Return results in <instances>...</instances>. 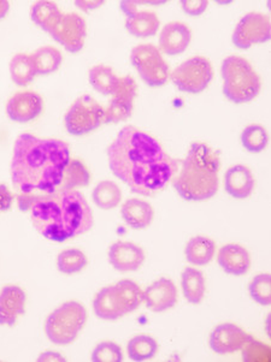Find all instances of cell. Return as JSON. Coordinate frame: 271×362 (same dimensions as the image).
Masks as SVG:
<instances>
[{
    "label": "cell",
    "instance_id": "obj_40",
    "mask_svg": "<svg viewBox=\"0 0 271 362\" xmlns=\"http://www.w3.org/2000/svg\"><path fill=\"white\" fill-rule=\"evenodd\" d=\"M13 194L8 189V185H0V212H8L13 207Z\"/></svg>",
    "mask_w": 271,
    "mask_h": 362
},
{
    "label": "cell",
    "instance_id": "obj_14",
    "mask_svg": "<svg viewBox=\"0 0 271 362\" xmlns=\"http://www.w3.org/2000/svg\"><path fill=\"white\" fill-rule=\"evenodd\" d=\"M250 338L251 336L240 326L224 322L211 332L209 344L216 354L229 355L243 349Z\"/></svg>",
    "mask_w": 271,
    "mask_h": 362
},
{
    "label": "cell",
    "instance_id": "obj_4",
    "mask_svg": "<svg viewBox=\"0 0 271 362\" xmlns=\"http://www.w3.org/2000/svg\"><path fill=\"white\" fill-rule=\"evenodd\" d=\"M221 158L217 151L202 142H193L181 169L173 177L178 195L186 202H207L219 188Z\"/></svg>",
    "mask_w": 271,
    "mask_h": 362
},
{
    "label": "cell",
    "instance_id": "obj_1",
    "mask_svg": "<svg viewBox=\"0 0 271 362\" xmlns=\"http://www.w3.org/2000/svg\"><path fill=\"white\" fill-rule=\"evenodd\" d=\"M110 169L133 193L154 197L178 173V163L156 137L127 125L108 148Z\"/></svg>",
    "mask_w": 271,
    "mask_h": 362
},
{
    "label": "cell",
    "instance_id": "obj_2",
    "mask_svg": "<svg viewBox=\"0 0 271 362\" xmlns=\"http://www.w3.org/2000/svg\"><path fill=\"white\" fill-rule=\"evenodd\" d=\"M70 159V147L58 139L22 134L13 145L10 166L17 194L45 195L59 189Z\"/></svg>",
    "mask_w": 271,
    "mask_h": 362
},
{
    "label": "cell",
    "instance_id": "obj_36",
    "mask_svg": "<svg viewBox=\"0 0 271 362\" xmlns=\"http://www.w3.org/2000/svg\"><path fill=\"white\" fill-rule=\"evenodd\" d=\"M248 294L253 301L262 306H270L271 276L269 274H257L248 286Z\"/></svg>",
    "mask_w": 271,
    "mask_h": 362
},
{
    "label": "cell",
    "instance_id": "obj_8",
    "mask_svg": "<svg viewBox=\"0 0 271 362\" xmlns=\"http://www.w3.org/2000/svg\"><path fill=\"white\" fill-rule=\"evenodd\" d=\"M65 129L73 136H83L105 124V109L89 95L74 101L64 117Z\"/></svg>",
    "mask_w": 271,
    "mask_h": 362
},
{
    "label": "cell",
    "instance_id": "obj_21",
    "mask_svg": "<svg viewBox=\"0 0 271 362\" xmlns=\"http://www.w3.org/2000/svg\"><path fill=\"white\" fill-rule=\"evenodd\" d=\"M93 310L98 318L103 320H117L126 315L116 286H109L98 291L94 296Z\"/></svg>",
    "mask_w": 271,
    "mask_h": 362
},
{
    "label": "cell",
    "instance_id": "obj_42",
    "mask_svg": "<svg viewBox=\"0 0 271 362\" xmlns=\"http://www.w3.org/2000/svg\"><path fill=\"white\" fill-rule=\"evenodd\" d=\"M38 361L40 362H58V361H65V358H63L59 353L57 351H53V350H47V351H44L42 354L38 358Z\"/></svg>",
    "mask_w": 271,
    "mask_h": 362
},
{
    "label": "cell",
    "instance_id": "obj_24",
    "mask_svg": "<svg viewBox=\"0 0 271 362\" xmlns=\"http://www.w3.org/2000/svg\"><path fill=\"white\" fill-rule=\"evenodd\" d=\"M216 243L207 236H195L187 243L185 255L187 262L193 266H205L210 264L216 254Z\"/></svg>",
    "mask_w": 271,
    "mask_h": 362
},
{
    "label": "cell",
    "instance_id": "obj_17",
    "mask_svg": "<svg viewBox=\"0 0 271 362\" xmlns=\"http://www.w3.org/2000/svg\"><path fill=\"white\" fill-rule=\"evenodd\" d=\"M27 295L21 286H5L0 290V325L15 326L25 314Z\"/></svg>",
    "mask_w": 271,
    "mask_h": 362
},
{
    "label": "cell",
    "instance_id": "obj_3",
    "mask_svg": "<svg viewBox=\"0 0 271 362\" xmlns=\"http://www.w3.org/2000/svg\"><path fill=\"white\" fill-rule=\"evenodd\" d=\"M28 212L34 228L49 241H68L94 226L93 211L79 190L35 195Z\"/></svg>",
    "mask_w": 271,
    "mask_h": 362
},
{
    "label": "cell",
    "instance_id": "obj_27",
    "mask_svg": "<svg viewBox=\"0 0 271 362\" xmlns=\"http://www.w3.org/2000/svg\"><path fill=\"white\" fill-rule=\"evenodd\" d=\"M91 182V173L83 161L71 158L65 168L59 189L77 190L85 188Z\"/></svg>",
    "mask_w": 271,
    "mask_h": 362
},
{
    "label": "cell",
    "instance_id": "obj_39",
    "mask_svg": "<svg viewBox=\"0 0 271 362\" xmlns=\"http://www.w3.org/2000/svg\"><path fill=\"white\" fill-rule=\"evenodd\" d=\"M181 8L190 16H200L207 11L209 1L207 0H186L181 1Z\"/></svg>",
    "mask_w": 271,
    "mask_h": 362
},
{
    "label": "cell",
    "instance_id": "obj_34",
    "mask_svg": "<svg viewBox=\"0 0 271 362\" xmlns=\"http://www.w3.org/2000/svg\"><path fill=\"white\" fill-rule=\"evenodd\" d=\"M241 144L250 153H260L267 148L269 135L264 127L259 124L247 125L241 133Z\"/></svg>",
    "mask_w": 271,
    "mask_h": 362
},
{
    "label": "cell",
    "instance_id": "obj_44",
    "mask_svg": "<svg viewBox=\"0 0 271 362\" xmlns=\"http://www.w3.org/2000/svg\"><path fill=\"white\" fill-rule=\"evenodd\" d=\"M10 11V4L6 0H0V21L4 20Z\"/></svg>",
    "mask_w": 271,
    "mask_h": 362
},
{
    "label": "cell",
    "instance_id": "obj_12",
    "mask_svg": "<svg viewBox=\"0 0 271 362\" xmlns=\"http://www.w3.org/2000/svg\"><path fill=\"white\" fill-rule=\"evenodd\" d=\"M53 39L67 51L80 52L85 46L87 25L83 17L76 13H62L57 25L50 33Z\"/></svg>",
    "mask_w": 271,
    "mask_h": 362
},
{
    "label": "cell",
    "instance_id": "obj_11",
    "mask_svg": "<svg viewBox=\"0 0 271 362\" xmlns=\"http://www.w3.org/2000/svg\"><path fill=\"white\" fill-rule=\"evenodd\" d=\"M138 95V85L130 75L118 77L111 101L105 109V124L121 123L133 112L134 100Z\"/></svg>",
    "mask_w": 271,
    "mask_h": 362
},
{
    "label": "cell",
    "instance_id": "obj_38",
    "mask_svg": "<svg viewBox=\"0 0 271 362\" xmlns=\"http://www.w3.org/2000/svg\"><path fill=\"white\" fill-rule=\"evenodd\" d=\"M243 358L246 361H270V349L263 343L255 341V338H250L243 349Z\"/></svg>",
    "mask_w": 271,
    "mask_h": 362
},
{
    "label": "cell",
    "instance_id": "obj_19",
    "mask_svg": "<svg viewBox=\"0 0 271 362\" xmlns=\"http://www.w3.org/2000/svg\"><path fill=\"white\" fill-rule=\"evenodd\" d=\"M217 262L221 269L228 274L243 276L251 269V254L245 247L229 243L219 250Z\"/></svg>",
    "mask_w": 271,
    "mask_h": 362
},
{
    "label": "cell",
    "instance_id": "obj_30",
    "mask_svg": "<svg viewBox=\"0 0 271 362\" xmlns=\"http://www.w3.org/2000/svg\"><path fill=\"white\" fill-rule=\"evenodd\" d=\"M92 199L99 209L110 211L121 204L122 190L115 182L101 181L94 187Z\"/></svg>",
    "mask_w": 271,
    "mask_h": 362
},
{
    "label": "cell",
    "instance_id": "obj_25",
    "mask_svg": "<svg viewBox=\"0 0 271 362\" xmlns=\"http://www.w3.org/2000/svg\"><path fill=\"white\" fill-rule=\"evenodd\" d=\"M161 27V21L154 11H139L133 17L127 18L126 28L135 37L145 39L154 37Z\"/></svg>",
    "mask_w": 271,
    "mask_h": 362
},
{
    "label": "cell",
    "instance_id": "obj_28",
    "mask_svg": "<svg viewBox=\"0 0 271 362\" xmlns=\"http://www.w3.org/2000/svg\"><path fill=\"white\" fill-rule=\"evenodd\" d=\"M37 69L38 75L45 76L57 71L63 62V54L53 46H42L30 54Z\"/></svg>",
    "mask_w": 271,
    "mask_h": 362
},
{
    "label": "cell",
    "instance_id": "obj_22",
    "mask_svg": "<svg viewBox=\"0 0 271 362\" xmlns=\"http://www.w3.org/2000/svg\"><path fill=\"white\" fill-rule=\"evenodd\" d=\"M123 221L132 229L142 230L152 224L154 218V209L151 204L142 199H128L121 207Z\"/></svg>",
    "mask_w": 271,
    "mask_h": 362
},
{
    "label": "cell",
    "instance_id": "obj_33",
    "mask_svg": "<svg viewBox=\"0 0 271 362\" xmlns=\"http://www.w3.org/2000/svg\"><path fill=\"white\" fill-rule=\"evenodd\" d=\"M118 295L121 298L122 305L125 307L127 314L138 310L144 302V290L138 283L130 279H122L115 284Z\"/></svg>",
    "mask_w": 271,
    "mask_h": 362
},
{
    "label": "cell",
    "instance_id": "obj_26",
    "mask_svg": "<svg viewBox=\"0 0 271 362\" xmlns=\"http://www.w3.org/2000/svg\"><path fill=\"white\" fill-rule=\"evenodd\" d=\"M8 70H10V76L13 83L20 87L28 86L38 75L32 56L27 53L15 54L10 61Z\"/></svg>",
    "mask_w": 271,
    "mask_h": 362
},
{
    "label": "cell",
    "instance_id": "obj_7",
    "mask_svg": "<svg viewBox=\"0 0 271 362\" xmlns=\"http://www.w3.org/2000/svg\"><path fill=\"white\" fill-rule=\"evenodd\" d=\"M130 61L138 70L142 80L152 88L162 87L171 78V66L154 45L135 46L130 53Z\"/></svg>",
    "mask_w": 271,
    "mask_h": 362
},
{
    "label": "cell",
    "instance_id": "obj_16",
    "mask_svg": "<svg viewBox=\"0 0 271 362\" xmlns=\"http://www.w3.org/2000/svg\"><path fill=\"white\" fill-rule=\"evenodd\" d=\"M178 300V288L169 278H159L144 291L146 307L156 313L174 308Z\"/></svg>",
    "mask_w": 271,
    "mask_h": 362
},
{
    "label": "cell",
    "instance_id": "obj_41",
    "mask_svg": "<svg viewBox=\"0 0 271 362\" xmlns=\"http://www.w3.org/2000/svg\"><path fill=\"white\" fill-rule=\"evenodd\" d=\"M103 5H104V1H100V0H79V1H75V6L80 8L83 13L94 11Z\"/></svg>",
    "mask_w": 271,
    "mask_h": 362
},
{
    "label": "cell",
    "instance_id": "obj_29",
    "mask_svg": "<svg viewBox=\"0 0 271 362\" xmlns=\"http://www.w3.org/2000/svg\"><path fill=\"white\" fill-rule=\"evenodd\" d=\"M62 13H61L56 3L45 1V0L34 3L30 11L34 23L47 33H51L54 25H57Z\"/></svg>",
    "mask_w": 271,
    "mask_h": 362
},
{
    "label": "cell",
    "instance_id": "obj_9",
    "mask_svg": "<svg viewBox=\"0 0 271 362\" xmlns=\"http://www.w3.org/2000/svg\"><path fill=\"white\" fill-rule=\"evenodd\" d=\"M214 70L207 57L195 56L183 62L171 73V78L178 90L199 94L214 80Z\"/></svg>",
    "mask_w": 271,
    "mask_h": 362
},
{
    "label": "cell",
    "instance_id": "obj_20",
    "mask_svg": "<svg viewBox=\"0 0 271 362\" xmlns=\"http://www.w3.org/2000/svg\"><path fill=\"white\" fill-rule=\"evenodd\" d=\"M255 187V180L251 169L246 165L231 166L224 175V188L231 197L243 200L251 197Z\"/></svg>",
    "mask_w": 271,
    "mask_h": 362
},
{
    "label": "cell",
    "instance_id": "obj_15",
    "mask_svg": "<svg viewBox=\"0 0 271 362\" xmlns=\"http://www.w3.org/2000/svg\"><path fill=\"white\" fill-rule=\"evenodd\" d=\"M146 260L142 247L129 241H117L109 248V262L120 272L140 270Z\"/></svg>",
    "mask_w": 271,
    "mask_h": 362
},
{
    "label": "cell",
    "instance_id": "obj_37",
    "mask_svg": "<svg viewBox=\"0 0 271 362\" xmlns=\"http://www.w3.org/2000/svg\"><path fill=\"white\" fill-rule=\"evenodd\" d=\"M123 353L117 343L104 341L98 344L92 353V361L94 362H121Z\"/></svg>",
    "mask_w": 271,
    "mask_h": 362
},
{
    "label": "cell",
    "instance_id": "obj_10",
    "mask_svg": "<svg viewBox=\"0 0 271 362\" xmlns=\"http://www.w3.org/2000/svg\"><path fill=\"white\" fill-rule=\"evenodd\" d=\"M271 22L265 13H248L241 17L233 33V44L240 49H251L252 46L270 40Z\"/></svg>",
    "mask_w": 271,
    "mask_h": 362
},
{
    "label": "cell",
    "instance_id": "obj_32",
    "mask_svg": "<svg viewBox=\"0 0 271 362\" xmlns=\"http://www.w3.org/2000/svg\"><path fill=\"white\" fill-rule=\"evenodd\" d=\"M158 348L159 346L154 337L149 334H138L128 342L127 351L133 361H147L157 355Z\"/></svg>",
    "mask_w": 271,
    "mask_h": 362
},
{
    "label": "cell",
    "instance_id": "obj_13",
    "mask_svg": "<svg viewBox=\"0 0 271 362\" xmlns=\"http://www.w3.org/2000/svg\"><path fill=\"white\" fill-rule=\"evenodd\" d=\"M44 111V100L33 90L15 93L6 104V113L11 121L28 123L37 119Z\"/></svg>",
    "mask_w": 271,
    "mask_h": 362
},
{
    "label": "cell",
    "instance_id": "obj_23",
    "mask_svg": "<svg viewBox=\"0 0 271 362\" xmlns=\"http://www.w3.org/2000/svg\"><path fill=\"white\" fill-rule=\"evenodd\" d=\"M181 288L187 301L192 305H199L207 293L205 276L198 269L186 267L181 274Z\"/></svg>",
    "mask_w": 271,
    "mask_h": 362
},
{
    "label": "cell",
    "instance_id": "obj_5",
    "mask_svg": "<svg viewBox=\"0 0 271 362\" xmlns=\"http://www.w3.org/2000/svg\"><path fill=\"white\" fill-rule=\"evenodd\" d=\"M223 93L234 104L250 103L258 97L262 81L246 58L229 56L222 62Z\"/></svg>",
    "mask_w": 271,
    "mask_h": 362
},
{
    "label": "cell",
    "instance_id": "obj_6",
    "mask_svg": "<svg viewBox=\"0 0 271 362\" xmlns=\"http://www.w3.org/2000/svg\"><path fill=\"white\" fill-rule=\"evenodd\" d=\"M88 314L86 307L77 301L63 303L50 314L45 322V332L56 346H69L83 330Z\"/></svg>",
    "mask_w": 271,
    "mask_h": 362
},
{
    "label": "cell",
    "instance_id": "obj_43",
    "mask_svg": "<svg viewBox=\"0 0 271 362\" xmlns=\"http://www.w3.org/2000/svg\"><path fill=\"white\" fill-rule=\"evenodd\" d=\"M138 1H122L121 8L123 13H126L127 17H133L139 13Z\"/></svg>",
    "mask_w": 271,
    "mask_h": 362
},
{
    "label": "cell",
    "instance_id": "obj_18",
    "mask_svg": "<svg viewBox=\"0 0 271 362\" xmlns=\"http://www.w3.org/2000/svg\"><path fill=\"white\" fill-rule=\"evenodd\" d=\"M190 25L174 21L164 25L159 34V51L168 56H178L185 52L192 41Z\"/></svg>",
    "mask_w": 271,
    "mask_h": 362
},
{
    "label": "cell",
    "instance_id": "obj_31",
    "mask_svg": "<svg viewBox=\"0 0 271 362\" xmlns=\"http://www.w3.org/2000/svg\"><path fill=\"white\" fill-rule=\"evenodd\" d=\"M89 82L94 90L103 95H111L114 92L115 86L117 83L118 76L109 65H94L89 70Z\"/></svg>",
    "mask_w": 271,
    "mask_h": 362
},
{
    "label": "cell",
    "instance_id": "obj_35",
    "mask_svg": "<svg viewBox=\"0 0 271 362\" xmlns=\"http://www.w3.org/2000/svg\"><path fill=\"white\" fill-rule=\"evenodd\" d=\"M88 264V259L82 250L76 248L63 250L57 257V269L64 274H75L81 272Z\"/></svg>",
    "mask_w": 271,
    "mask_h": 362
}]
</instances>
